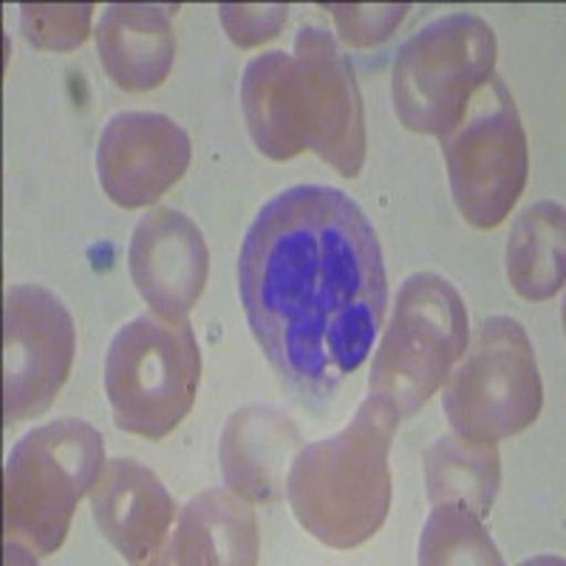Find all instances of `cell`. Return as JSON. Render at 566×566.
<instances>
[{
  "label": "cell",
  "mask_w": 566,
  "mask_h": 566,
  "mask_svg": "<svg viewBox=\"0 0 566 566\" xmlns=\"http://www.w3.org/2000/svg\"><path fill=\"white\" fill-rule=\"evenodd\" d=\"M201 354L187 321L139 315L105 354V394L114 424L150 442L168 437L193 408Z\"/></svg>",
  "instance_id": "cell-5"
},
{
  "label": "cell",
  "mask_w": 566,
  "mask_h": 566,
  "mask_svg": "<svg viewBox=\"0 0 566 566\" xmlns=\"http://www.w3.org/2000/svg\"><path fill=\"white\" fill-rule=\"evenodd\" d=\"M468 310L451 281L413 272L397 292L394 315L374 354L368 394L408 419L448 382L468 352Z\"/></svg>",
  "instance_id": "cell-4"
},
{
  "label": "cell",
  "mask_w": 566,
  "mask_h": 566,
  "mask_svg": "<svg viewBox=\"0 0 566 566\" xmlns=\"http://www.w3.org/2000/svg\"><path fill=\"white\" fill-rule=\"evenodd\" d=\"M3 335V419L27 422L49 411L69 380L77 348L74 317L54 292L23 283L7 292Z\"/></svg>",
  "instance_id": "cell-9"
},
{
  "label": "cell",
  "mask_w": 566,
  "mask_h": 566,
  "mask_svg": "<svg viewBox=\"0 0 566 566\" xmlns=\"http://www.w3.org/2000/svg\"><path fill=\"white\" fill-rule=\"evenodd\" d=\"M258 560V522L250 502L230 490H205L181 510L168 549L156 564H232Z\"/></svg>",
  "instance_id": "cell-16"
},
{
  "label": "cell",
  "mask_w": 566,
  "mask_h": 566,
  "mask_svg": "<svg viewBox=\"0 0 566 566\" xmlns=\"http://www.w3.org/2000/svg\"><path fill=\"white\" fill-rule=\"evenodd\" d=\"M105 470L103 433L83 419L40 424L7 459V555H52L65 541L74 507Z\"/></svg>",
  "instance_id": "cell-3"
},
{
  "label": "cell",
  "mask_w": 566,
  "mask_h": 566,
  "mask_svg": "<svg viewBox=\"0 0 566 566\" xmlns=\"http://www.w3.org/2000/svg\"><path fill=\"white\" fill-rule=\"evenodd\" d=\"M219 12L232 43L241 45V49H252V45H261L264 40L281 34L290 9L281 7V3H272V7H232V3H224Z\"/></svg>",
  "instance_id": "cell-23"
},
{
  "label": "cell",
  "mask_w": 566,
  "mask_h": 566,
  "mask_svg": "<svg viewBox=\"0 0 566 566\" xmlns=\"http://www.w3.org/2000/svg\"><path fill=\"white\" fill-rule=\"evenodd\" d=\"M105 74L125 91H150L174 69L176 38L170 9L156 3H114L97 27Z\"/></svg>",
  "instance_id": "cell-15"
},
{
  "label": "cell",
  "mask_w": 566,
  "mask_h": 566,
  "mask_svg": "<svg viewBox=\"0 0 566 566\" xmlns=\"http://www.w3.org/2000/svg\"><path fill=\"white\" fill-rule=\"evenodd\" d=\"M495 34L476 14H444L399 45L394 111L413 134L448 136L493 80Z\"/></svg>",
  "instance_id": "cell-6"
},
{
  "label": "cell",
  "mask_w": 566,
  "mask_h": 566,
  "mask_svg": "<svg viewBox=\"0 0 566 566\" xmlns=\"http://www.w3.org/2000/svg\"><path fill=\"white\" fill-rule=\"evenodd\" d=\"M190 136L165 114L123 111L111 116L97 145L103 190L123 210L154 205L185 176Z\"/></svg>",
  "instance_id": "cell-10"
},
{
  "label": "cell",
  "mask_w": 566,
  "mask_h": 566,
  "mask_svg": "<svg viewBox=\"0 0 566 566\" xmlns=\"http://www.w3.org/2000/svg\"><path fill=\"white\" fill-rule=\"evenodd\" d=\"M241 108L255 148L275 161L303 154L312 142V105L295 54L266 52L241 80Z\"/></svg>",
  "instance_id": "cell-14"
},
{
  "label": "cell",
  "mask_w": 566,
  "mask_h": 566,
  "mask_svg": "<svg viewBox=\"0 0 566 566\" xmlns=\"http://www.w3.org/2000/svg\"><path fill=\"white\" fill-rule=\"evenodd\" d=\"M91 513L116 553L142 564L159 555L176 504L154 470L136 459H114L91 490Z\"/></svg>",
  "instance_id": "cell-13"
},
{
  "label": "cell",
  "mask_w": 566,
  "mask_h": 566,
  "mask_svg": "<svg viewBox=\"0 0 566 566\" xmlns=\"http://www.w3.org/2000/svg\"><path fill=\"white\" fill-rule=\"evenodd\" d=\"M417 560L424 566L439 564H482L499 566L502 555L490 541L482 515L464 504H433L422 538H419Z\"/></svg>",
  "instance_id": "cell-20"
},
{
  "label": "cell",
  "mask_w": 566,
  "mask_h": 566,
  "mask_svg": "<svg viewBox=\"0 0 566 566\" xmlns=\"http://www.w3.org/2000/svg\"><path fill=\"white\" fill-rule=\"evenodd\" d=\"M328 12L335 14L337 29L348 45H374L391 38L394 29L402 23L408 7H337L332 3Z\"/></svg>",
  "instance_id": "cell-22"
},
{
  "label": "cell",
  "mask_w": 566,
  "mask_h": 566,
  "mask_svg": "<svg viewBox=\"0 0 566 566\" xmlns=\"http://www.w3.org/2000/svg\"><path fill=\"white\" fill-rule=\"evenodd\" d=\"M399 413L368 394L352 422L297 451L286 499L297 524L335 549L360 547L391 507V453Z\"/></svg>",
  "instance_id": "cell-2"
},
{
  "label": "cell",
  "mask_w": 566,
  "mask_h": 566,
  "mask_svg": "<svg viewBox=\"0 0 566 566\" xmlns=\"http://www.w3.org/2000/svg\"><path fill=\"white\" fill-rule=\"evenodd\" d=\"M91 14L88 3H23L20 32L43 52H74L88 40Z\"/></svg>",
  "instance_id": "cell-21"
},
{
  "label": "cell",
  "mask_w": 566,
  "mask_h": 566,
  "mask_svg": "<svg viewBox=\"0 0 566 566\" xmlns=\"http://www.w3.org/2000/svg\"><path fill=\"white\" fill-rule=\"evenodd\" d=\"M462 357L442 399L453 433L473 442H502L538 419L544 386L522 323L488 317Z\"/></svg>",
  "instance_id": "cell-7"
},
{
  "label": "cell",
  "mask_w": 566,
  "mask_h": 566,
  "mask_svg": "<svg viewBox=\"0 0 566 566\" xmlns=\"http://www.w3.org/2000/svg\"><path fill=\"white\" fill-rule=\"evenodd\" d=\"M292 54L301 63L310 88V150L340 176L354 179L366 161V114L352 63L337 49V40L317 27H303L297 32Z\"/></svg>",
  "instance_id": "cell-11"
},
{
  "label": "cell",
  "mask_w": 566,
  "mask_h": 566,
  "mask_svg": "<svg viewBox=\"0 0 566 566\" xmlns=\"http://www.w3.org/2000/svg\"><path fill=\"white\" fill-rule=\"evenodd\" d=\"M462 123L442 136L453 201L468 224H502L527 185V136L502 77L490 80Z\"/></svg>",
  "instance_id": "cell-8"
},
{
  "label": "cell",
  "mask_w": 566,
  "mask_h": 566,
  "mask_svg": "<svg viewBox=\"0 0 566 566\" xmlns=\"http://www.w3.org/2000/svg\"><path fill=\"white\" fill-rule=\"evenodd\" d=\"M301 437L295 424L270 408L250 406L227 422L221 439L224 479L247 502H270L281 488L283 464Z\"/></svg>",
  "instance_id": "cell-17"
},
{
  "label": "cell",
  "mask_w": 566,
  "mask_h": 566,
  "mask_svg": "<svg viewBox=\"0 0 566 566\" xmlns=\"http://www.w3.org/2000/svg\"><path fill=\"white\" fill-rule=\"evenodd\" d=\"M424 479L433 504H464L484 518L502 484L495 442H473L459 433L439 437L424 451Z\"/></svg>",
  "instance_id": "cell-19"
},
{
  "label": "cell",
  "mask_w": 566,
  "mask_h": 566,
  "mask_svg": "<svg viewBox=\"0 0 566 566\" xmlns=\"http://www.w3.org/2000/svg\"><path fill=\"white\" fill-rule=\"evenodd\" d=\"M128 270L154 315L185 321L205 292L210 252L201 230L185 212L159 207L134 227Z\"/></svg>",
  "instance_id": "cell-12"
},
{
  "label": "cell",
  "mask_w": 566,
  "mask_h": 566,
  "mask_svg": "<svg viewBox=\"0 0 566 566\" xmlns=\"http://www.w3.org/2000/svg\"><path fill=\"white\" fill-rule=\"evenodd\" d=\"M239 292L281 380L328 397L366 363L386 315V264L374 224L337 187H290L247 230Z\"/></svg>",
  "instance_id": "cell-1"
},
{
  "label": "cell",
  "mask_w": 566,
  "mask_h": 566,
  "mask_svg": "<svg viewBox=\"0 0 566 566\" xmlns=\"http://www.w3.org/2000/svg\"><path fill=\"white\" fill-rule=\"evenodd\" d=\"M564 207L535 201L515 219L507 241V277L524 301H549L564 290Z\"/></svg>",
  "instance_id": "cell-18"
}]
</instances>
